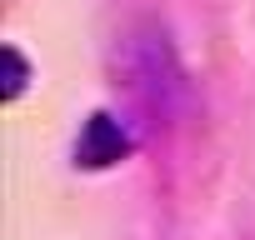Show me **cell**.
<instances>
[{
	"label": "cell",
	"instance_id": "1",
	"mask_svg": "<svg viewBox=\"0 0 255 240\" xmlns=\"http://www.w3.org/2000/svg\"><path fill=\"white\" fill-rule=\"evenodd\" d=\"M130 70H135L140 100H145L160 120L180 115V105H185V75H180L175 50H170V40H165L160 30H140V35H135V45H130Z\"/></svg>",
	"mask_w": 255,
	"mask_h": 240
},
{
	"label": "cell",
	"instance_id": "2",
	"mask_svg": "<svg viewBox=\"0 0 255 240\" xmlns=\"http://www.w3.org/2000/svg\"><path fill=\"white\" fill-rule=\"evenodd\" d=\"M130 155V135L120 130V120L115 115H90L85 120V130H80V145H75V160L85 165V170H105V165H115V160H125Z\"/></svg>",
	"mask_w": 255,
	"mask_h": 240
},
{
	"label": "cell",
	"instance_id": "3",
	"mask_svg": "<svg viewBox=\"0 0 255 240\" xmlns=\"http://www.w3.org/2000/svg\"><path fill=\"white\" fill-rule=\"evenodd\" d=\"M25 80H30V65L20 60V50H15V45H5V85H0V95L15 100V95L25 90Z\"/></svg>",
	"mask_w": 255,
	"mask_h": 240
}]
</instances>
